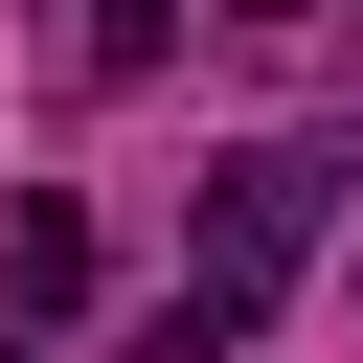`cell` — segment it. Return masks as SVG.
I'll return each instance as SVG.
<instances>
[{
  "label": "cell",
  "instance_id": "3957f363",
  "mask_svg": "<svg viewBox=\"0 0 363 363\" xmlns=\"http://www.w3.org/2000/svg\"><path fill=\"white\" fill-rule=\"evenodd\" d=\"M159 45H182V0H91V23H68V68H91V91H136Z\"/></svg>",
  "mask_w": 363,
  "mask_h": 363
},
{
  "label": "cell",
  "instance_id": "7a4b0ae2",
  "mask_svg": "<svg viewBox=\"0 0 363 363\" xmlns=\"http://www.w3.org/2000/svg\"><path fill=\"white\" fill-rule=\"evenodd\" d=\"M0 295H23V318H68V295H91V204H68V182H23V204H0Z\"/></svg>",
  "mask_w": 363,
  "mask_h": 363
},
{
  "label": "cell",
  "instance_id": "6da1fadb",
  "mask_svg": "<svg viewBox=\"0 0 363 363\" xmlns=\"http://www.w3.org/2000/svg\"><path fill=\"white\" fill-rule=\"evenodd\" d=\"M318 182H340V159H227V182H204V272H227V295H272V272L318 250Z\"/></svg>",
  "mask_w": 363,
  "mask_h": 363
},
{
  "label": "cell",
  "instance_id": "277c9868",
  "mask_svg": "<svg viewBox=\"0 0 363 363\" xmlns=\"http://www.w3.org/2000/svg\"><path fill=\"white\" fill-rule=\"evenodd\" d=\"M227 23H318V0H227Z\"/></svg>",
  "mask_w": 363,
  "mask_h": 363
}]
</instances>
